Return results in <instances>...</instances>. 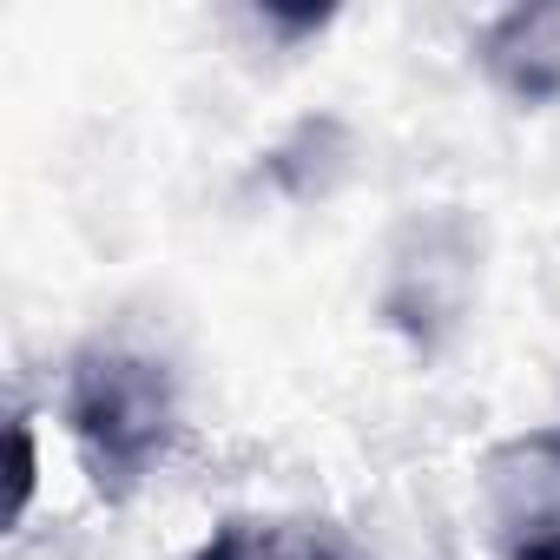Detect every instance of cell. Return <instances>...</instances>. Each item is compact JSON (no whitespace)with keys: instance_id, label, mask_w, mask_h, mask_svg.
I'll return each instance as SVG.
<instances>
[{"instance_id":"4","label":"cell","mask_w":560,"mask_h":560,"mask_svg":"<svg viewBox=\"0 0 560 560\" xmlns=\"http://www.w3.org/2000/svg\"><path fill=\"white\" fill-rule=\"evenodd\" d=\"M475 60L514 106H560V0L494 14L475 40Z\"/></svg>"},{"instance_id":"1","label":"cell","mask_w":560,"mask_h":560,"mask_svg":"<svg viewBox=\"0 0 560 560\" xmlns=\"http://www.w3.org/2000/svg\"><path fill=\"white\" fill-rule=\"evenodd\" d=\"M67 435L106 501H126L178 442V376L132 343H86L67 363Z\"/></svg>"},{"instance_id":"5","label":"cell","mask_w":560,"mask_h":560,"mask_svg":"<svg viewBox=\"0 0 560 560\" xmlns=\"http://www.w3.org/2000/svg\"><path fill=\"white\" fill-rule=\"evenodd\" d=\"M198 560H343L317 527L304 521H264V514H231L211 527Z\"/></svg>"},{"instance_id":"3","label":"cell","mask_w":560,"mask_h":560,"mask_svg":"<svg viewBox=\"0 0 560 560\" xmlns=\"http://www.w3.org/2000/svg\"><path fill=\"white\" fill-rule=\"evenodd\" d=\"M481 521L501 560H560V429H527L481 455Z\"/></svg>"},{"instance_id":"2","label":"cell","mask_w":560,"mask_h":560,"mask_svg":"<svg viewBox=\"0 0 560 560\" xmlns=\"http://www.w3.org/2000/svg\"><path fill=\"white\" fill-rule=\"evenodd\" d=\"M468 291H475V237H468V224L448 218V211L409 218L402 237H396V250H389L383 317H389L409 343L435 350V343L462 324Z\"/></svg>"},{"instance_id":"6","label":"cell","mask_w":560,"mask_h":560,"mask_svg":"<svg viewBox=\"0 0 560 560\" xmlns=\"http://www.w3.org/2000/svg\"><path fill=\"white\" fill-rule=\"evenodd\" d=\"M8 442H14V521H21V508L34 494V429H27V416H14Z\"/></svg>"}]
</instances>
